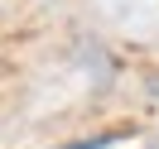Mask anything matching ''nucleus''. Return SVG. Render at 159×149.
Masks as SVG:
<instances>
[{
	"mask_svg": "<svg viewBox=\"0 0 159 149\" xmlns=\"http://www.w3.org/2000/svg\"><path fill=\"white\" fill-rule=\"evenodd\" d=\"M116 144V135H97V139H77V144H58V149H106Z\"/></svg>",
	"mask_w": 159,
	"mask_h": 149,
	"instance_id": "obj_1",
	"label": "nucleus"
},
{
	"mask_svg": "<svg viewBox=\"0 0 159 149\" xmlns=\"http://www.w3.org/2000/svg\"><path fill=\"white\" fill-rule=\"evenodd\" d=\"M149 91H154V96H159V77H149Z\"/></svg>",
	"mask_w": 159,
	"mask_h": 149,
	"instance_id": "obj_2",
	"label": "nucleus"
}]
</instances>
